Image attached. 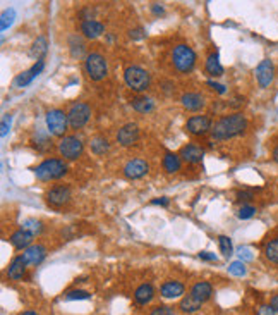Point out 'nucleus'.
<instances>
[{"label":"nucleus","mask_w":278,"mask_h":315,"mask_svg":"<svg viewBox=\"0 0 278 315\" xmlns=\"http://www.w3.org/2000/svg\"><path fill=\"white\" fill-rule=\"evenodd\" d=\"M246 128L247 119L240 112H237V114L221 117L218 122H215V126L211 128V134H213L215 140H229L242 134Z\"/></svg>","instance_id":"1"},{"label":"nucleus","mask_w":278,"mask_h":315,"mask_svg":"<svg viewBox=\"0 0 278 315\" xmlns=\"http://www.w3.org/2000/svg\"><path fill=\"white\" fill-rule=\"evenodd\" d=\"M67 172V164L59 159H46L35 169V174L40 181H54L60 179Z\"/></svg>","instance_id":"2"},{"label":"nucleus","mask_w":278,"mask_h":315,"mask_svg":"<svg viewBox=\"0 0 278 315\" xmlns=\"http://www.w3.org/2000/svg\"><path fill=\"white\" fill-rule=\"evenodd\" d=\"M172 62L175 65L177 71H181V73L192 71V68H194V64H196L194 50L187 45H177L172 52Z\"/></svg>","instance_id":"3"},{"label":"nucleus","mask_w":278,"mask_h":315,"mask_svg":"<svg viewBox=\"0 0 278 315\" xmlns=\"http://www.w3.org/2000/svg\"><path fill=\"white\" fill-rule=\"evenodd\" d=\"M124 79L127 83V86L134 92H144L148 90L149 86V74L148 71H144L143 68H138V65H131L124 71Z\"/></svg>","instance_id":"4"},{"label":"nucleus","mask_w":278,"mask_h":315,"mask_svg":"<svg viewBox=\"0 0 278 315\" xmlns=\"http://www.w3.org/2000/svg\"><path fill=\"white\" fill-rule=\"evenodd\" d=\"M84 69H86L88 76L91 78L93 81H102V79L108 74L107 60L102 54H98V52H93V54L88 55L86 60H84Z\"/></svg>","instance_id":"5"},{"label":"nucleus","mask_w":278,"mask_h":315,"mask_svg":"<svg viewBox=\"0 0 278 315\" xmlns=\"http://www.w3.org/2000/svg\"><path fill=\"white\" fill-rule=\"evenodd\" d=\"M89 117H91V109H89L88 103L76 102L70 105L67 119H69V126L72 129H81L83 126L89 121Z\"/></svg>","instance_id":"6"},{"label":"nucleus","mask_w":278,"mask_h":315,"mask_svg":"<svg viewBox=\"0 0 278 315\" xmlns=\"http://www.w3.org/2000/svg\"><path fill=\"white\" fill-rule=\"evenodd\" d=\"M83 142L78 136H64L59 142V152L67 161H76L83 153Z\"/></svg>","instance_id":"7"},{"label":"nucleus","mask_w":278,"mask_h":315,"mask_svg":"<svg viewBox=\"0 0 278 315\" xmlns=\"http://www.w3.org/2000/svg\"><path fill=\"white\" fill-rule=\"evenodd\" d=\"M67 114H64V110L54 109L46 114V128H48L50 134L54 136H64V133L67 131Z\"/></svg>","instance_id":"8"},{"label":"nucleus","mask_w":278,"mask_h":315,"mask_svg":"<svg viewBox=\"0 0 278 315\" xmlns=\"http://www.w3.org/2000/svg\"><path fill=\"white\" fill-rule=\"evenodd\" d=\"M273 78H275V65H273V62L270 59L261 60L256 68V79H258L259 86L268 88L271 84Z\"/></svg>","instance_id":"9"},{"label":"nucleus","mask_w":278,"mask_h":315,"mask_svg":"<svg viewBox=\"0 0 278 315\" xmlns=\"http://www.w3.org/2000/svg\"><path fill=\"white\" fill-rule=\"evenodd\" d=\"M211 119L208 116H192L186 124V129L194 136H203L211 131Z\"/></svg>","instance_id":"10"},{"label":"nucleus","mask_w":278,"mask_h":315,"mask_svg":"<svg viewBox=\"0 0 278 315\" xmlns=\"http://www.w3.org/2000/svg\"><path fill=\"white\" fill-rule=\"evenodd\" d=\"M149 171L148 162L143 161V159H133L125 164L124 167V176L129 177V179H139V177L146 176Z\"/></svg>","instance_id":"11"},{"label":"nucleus","mask_w":278,"mask_h":315,"mask_svg":"<svg viewBox=\"0 0 278 315\" xmlns=\"http://www.w3.org/2000/svg\"><path fill=\"white\" fill-rule=\"evenodd\" d=\"M138 138H139V128L134 122H129V124L122 126L119 129V133H117V142H119L122 147H131V145H134L138 142Z\"/></svg>","instance_id":"12"},{"label":"nucleus","mask_w":278,"mask_h":315,"mask_svg":"<svg viewBox=\"0 0 278 315\" xmlns=\"http://www.w3.org/2000/svg\"><path fill=\"white\" fill-rule=\"evenodd\" d=\"M69 200H70V190L67 186H54L46 193V201L52 207H62L65 204H69Z\"/></svg>","instance_id":"13"},{"label":"nucleus","mask_w":278,"mask_h":315,"mask_svg":"<svg viewBox=\"0 0 278 315\" xmlns=\"http://www.w3.org/2000/svg\"><path fill=\"white\" fill-rule=\"evenodd\" d=\"M45 257H46V248L43 244H31L22 253V258L26 260L28 265H38L45 260Z\"/></svg>","instance_id":"14"},{"label":"nucleus","mask_w":278,"mask_h":315,"mask_svg":"<svg viewBox=\"0 0 278 315\" xmlns=\"http://www.w3.org/2000/svg\"><path fill=\"white\" fill-rule=\"evenodd\" d=\"M179 157L182 159V161H186L187 164H199L203 161V157H205V150L201 147H197V145H186V147L181 148V152H179Z\"/></svg>","instance_id":"15"},{"label":"nucleus","mask_w":278,"mask_h":315,"mask_svg":"<svg viewBox=\"0 0 278 315\" xmlns=\"http://www.w3.org/2000/svg\"><path fill=\"white\" fill-rule=\"evenodd\" d=\"M43 68H45V62H43V60H38V62L33 65L31 69H28V71H24L22 74H19V76H17L16 79H14V84H16V86H19V88L28 86V84H30L33 79H35L41 71H43Z\"/></svg>","instance_id":"16"},{"label":"nucleus","mask_w":278,"mask_h":315,"mask_svg":"<svg viewBox=\"0 0 278 315\" xmlns=\"http://www.w3.org/2000/svg\"><path fill=\"white\" fill-rule=\"evenodd\" d=\"M189 295L192 298H196L199 303H205V302H208L211 298V295H213V286L210 283H206V281H201V283H196L192 286Z\"/></svg>","instance_id":"17"},{"label":"nucleus","mask_w":278,"mask_h":315,"mask_svg":"<svg viewBox=\"0 0 278 315\" xmlns=\"http://www.w3.org/2000/svg\"><path fill=\"white\" fill-rule=\"evenodd\" d=\"M81 33L86 38H91L95 40L98 36H102L105 33V26L102 25L100 21H95V19H86L81 22Z\"/></svg>","instance_id":"18"},{"label":"nucleus","mask_w":278,"mask_h":315,"mask_svg":"<svg viewBox=\"0 0 278 315\" xmlns=\"http://www.w3.org/2000/svg\"><path fill=\"white\" fill-rule=\"evenodd\" d=\"M160 293H162L163 298L173 300L186 293V288H184V284L179 283V281H167V283H163V286L160 288Z\"/></svg>","instance_id":"19"},{"label":"nucleus","mask_w":278,"mask_h":315,"mask_svg":"<svg viewBox=\"0 0 278 315\" xmlns=\"http://www.w3.org/2000/svg\"><path fill=\"white\" fill-rule=\"evenodd\" d=\"M181 102L187 110H192V112L201 110L203 107H205V98H203V95H199V93H192V92L184 93Z\"/></svg>","instance_id":"20"},{"label":"nucleus","mask_w":278,"mask_h":315,"mask_svg":"<svg viewBox=\"0 0 278 315\" xmlns=\"http://www.w3.org/2000/svg\"><path fill=\"white\" fill-rule=\"evenodd\" d=\"M26 260L22 258V255L19 257H16L14 260L11 262V265H9V271H7V276H9V279H12V281H19L22 276H24V272H26Z\"/></svg>","instance_id":"21"},{"label":"nucleus","mask_w":278,"mask_h":315,"mask_svg":"<svg viewBox=\"0 0 278 315\" xmlns=\"http://www.w3.org/2000/svg\"><path fill=\"white\" fill-rule=\"evenodd\" d=\"M33 238H35V236H33L31 233L24 231V229H19V231L12 233L11 243H12L14 248H17V250H22V248H30Z\"/></svg>","instance_id":"22"},{"label":"nucleus","mask_w":278,"mask_h":315,"mask_svg":"<svg viewBox=\"0 0 278 315\" xmlns=\"http://www.w3.org/2000/svg\"><path fill=\"white\" fill-rule=\"evenodd\" d=\"M155 289L151 284H141L138 289L134 291V300L138 305H146L153 300Z\"/></svg>","instance_id":"23"},{"label":"nucleus","mask_w":278,"mask_h":315,"mask_svg":"<svg viewBox=\"0 0 278 315\" xmlns=\"http://www.w3.org/2000/svg\"><path fill=\"white\" fill-rule=\"evenodd\" d=\"M46 50H48V41H46L45 36H38L36 41L31 47L30 55H31L33 59H36V62H38V60L43 59V55L46 54Z\"/></svg>","instance_id":"24"},{"label":"nucleus","mask_w":278,"mask_h":315,"mask_svg":"<svg viewBox=\"0 0 278 315\" xmlns=\"http://www.w3.org/2000/svg\"><path fill=\"white\" fill-rule=\"evenodd\" d=\"M163 169L168 174H173L177 171H181V157L172 152H167L163 157Z\"/></svg>","instance_id":"25"},{"label":"nucleus","mask_w":278,"mask_h":315,"mask_svg":"<svg viewBox=\"0 0 278 315\" xmlns=\"http://www.w3.org/2000/svg\"><path fill=\"white\" fill-rule=\"evenodd\" d=\"M133 109L141 112V114H146V112H151L155 109V102L149 97H138L133 100Z\"/></svg>","instance_id":"26"},{"label":"nucleus","mask_w":278,"mask_h":315,"mask_svg":"<svg viewBox=\"0 0 278 315\" xmlns=\"http://www.w3.org/2000/svg\"><path fill=\"white\" fill-rule=\"evenodd\" d=\"M201 305L203 303L197 302L196 298H192L191 295H186L181 300V303H179V308H181L184 313H194V312H197V310L201 308Z\"/></svg>","instance_id":"27"},{"label":"nucleus","mask_w":278,"mask_h":315,"mask_svg":"<svg viewBox=\"0 0 278 315\" xmlns=\"http://www.w3.org/2000/svg\"><path fill=\"white\" fill-rule=\"evenodd\" d=\"M206 71L210 74H213V76H221V74H223V65L220 64L218 54L208 55V59H206Z\"/></svg>","instance_id":"28"},{"label":"nucleus","mask_w":278,"mask_h":315,"mask_svg":"<svg viewBox=\"0 0 278 315\" xmlns=\"http://www.w3.org/2000/svg\"><path fill=\"white\" fill-rule=\"evenodd\" d=\"M89 147H91V152L96 153V155H103L105 152H108V148H110V145H108L107 138H103V136H96V138L91 140V143H89Z\"/></svg>","instance_id":"29"},{"label":"nucleus","mask_w":278,"mask_h":315,"mask_svg":"<svg viewBox=\"0 0 278 315\" xmlns=\"http://www.w3.org/2000/svg\"><path fill=\"white\" fill-rule=\"evenodd\" d=\"M265 255L270 262L278 265V238H273L266 243L265 246Z\"/></svg>","instance_id":"30"},{"label":"nucleus","mask_w":278,"mask_h":315,"mask_svg":"<svg viewBox=\"0 0 278 315\" xmlns=\"http://www.w3.org/2000/svg\"><path fill=\"white\" fill-rule=\"evenodd\" d=\"M21 229H24V231L31 233L33 236H36V234H40L41 231H43V224H41L40 220H36V219H28V220L22 222Z\"/></svg>","instance_id":"31"},{"label":"nucleus","mask_w":278,"mask_h":315,"mask_svg":"<svg viewBox=\"0 0 278 315\" xmlns=\"http://www.w3.org/2000/svg\"><path fill=\"white\" fill-rule=\"evenodd\" d=\"M14 19H16V11H14V9H7V11H4L2 19H0V30L6 31L7 28H11Z\"/></svg>","instance_id":"32"},{"label":"nucleus","mask_w":278,"mask_h":315,"mask_svg":"<svg viewBox=\"0 0 278 315\" xmlns=\"http://www.w3.org/2000/svg\"><path fill=\"white\" fill-rule=\"evenodd\" d=\"M218 244H220V252L223 253L225 257H230L234 252V246H232V239L229 236H218Z\"/></svg>","instance_id":"33"},{"label":"nucleus","mask_w":278,"mask_h":315,"mask_svg":"<svg viewBox=\"0 0 278 315\" xmlns=\"http://www.w3.org/2000/svg\"><path fill=\"white\" fill-rule=\"evenodd\" d=\"M229 272L235 277H242L246 276V265H244L242 260H237V262H232V264L229 265Z\"/></svg>","instance_id":"34"},{"label":"nucleus","mask_w":278,"mask_h":315,"mask_svg":"<svg viewBox=\"0 0 278 315\" xmlns=\"http://www.w3.org/2000/svg\"><path fill=\"white\" fill-rule=\"evenodd\" d=\"M89 298H91V295L83 289H72L65 293V300H89Z\"/></svg>","instance_id":"35"},{"label":"nucleus","mask_w":278,"mask_h":315,"mask_svg":"<svg viewBox=\"0 0 278 315\" xmlns=\"http://www.w3.org/2000/svg\"><path fill=\"white\" fill-rule=\"evenodd\" d=\"M254 214H256V209H254V207H251V205H242V207L239 209V212H237V217H239V219H251Z\"/></svg>","instance_id":"36"},{"label":"nucleus","mask_w":278,"mask_h":315,"mask_svg":"<svg viewBox=\"0 0 278 315\" xmlns=\"http://www.w3.org/2000/svg\"><path fill=\"white\" fill-rule=\"evenodd\" d=\"M149 315H175L172 307H167V305H162V307H157L151 310V313Z\"/></svg>","instance_id":"37"},{"label":"nucleus","mask_w":278,"mask_h":315,"mask_svg":"<svg viewBox=\"0 0 278 315\" xmlns=\"http://www.w3.org/2000/svg\"><path fill=\"white\" fill-rule=\"evenodd\" d=\"M239 257H240V260H252L254 255H252V250L251 248H247V246H240L239 248Z\"/></svg>","instance_id":"38"},{"label":"nucleus","mask_w":278,"mask_h":315,"mask_svg":"<svg viewBox=\"0 0 278 315\" xmlns=\"http://www.w3.org/2000/svg\"><path fill=\"white\" fill-rule=\"evenodd\" d=\"M11 122H12L11 116H4V119H2V131H0V134H2V136H7L9 129H11Z\"/></svg>","instance_id":"39"},{"label":"nucleus","mask_w":278,"mask_h":315,"mask_svg":"<svg viewBox=\"0 0 278 315\" xmlns=\"http://www.w3.org/2000/svg\"><path fill=\"white\" fill-rule=\"evenodd\" d=\"M256 315H276V312L271 308V305H261V307L258 308Z\"/></svg>","instance_id":"40"},{"label":"nucleus","mask_w":278,"mask_h":315,"mask_svg":"<svg viewBox=\"0 0 278 315\" xmlns=\"http://www.w3.org/2000/svg\"><path fill=\"white\" fill-rule=\"evenodd\" d=\"M208 86H211L213 90H216L220 93V95H223V93H227V88H225V84H220V83H215L213 79H208Z\"/></svg>","instance_id":"41"},{"label":"nucleus","mask_w":278,"mask_h":315,"mask_svg":"<svg viewBox=\"0 0 278 315\" xmlns=\"http://www.w3.org/2000/svg\"><path fill=\"white\" fill-rule=\"evenodd\" d=\"M144 36H146V33L143 28H138V30L131 31V38H134V40H141V38H144Z\"/></svg>","instance_id":"42"},{"label":"nucleus","mask_w":278,"mask_h":315,"mask_svg":"<svg viewBox=\"0 0 278 315\" xmlns=\"http://www.w3.org/2000/svg\"><path fill=\"white\" fill-rule=\"evenodd\" d=\"M199 258H203V260H216V255L215 253H210V252H201L199 253Z\"/></svg>","instance_id":"43"},{"label":"nucleus","mask_w":278,"mask_h":315,"mask_svg":"<svg viewBox=\"0 0 278 315\" xmlns=\"http://www.w3.org/2000/svg\"><path fill=\"white\" fill-rule=\"evenodd\" d=\"M237 196H239V200H240V201H249V200L252 198V195H251V193H247V191H239Z\"/></svg>","instance_id":"44"},{"label":"nucleus","mask_w":278,"mask_h":315,"mask_svg":"<svg viewBox=\"0 0 278 315\" xmlns=\"http://www.w3.org/2000/svg\"><path fill=\"white\" fill-rule=\"evenodd\" d=\"M151 204H153V205H163V207H167V205H168V198H165V196H163V198H157V200H153Z\"/></svg>","instance_id":"45"},{"label":"nucleus","mask_w":278,"mask_h":315,"mask_svg":"<svg viewBox=\"0 0 278 315\" xmlns=\"http://www.w3.org/2000/svg\"><path fill=\"white\" fill-rule=\"evenodd\" d=\"M270 305H271V308L275 310V312L278 313V295L273 296V298H271V302H270Z\"/></svg>","instance_id":"46"},{"label":"nucleus","mask_w":278,"mask_h":315,"mask_svg":"<svg viewBox=\"0 0 278 315\" xmlns=\"http://www.w3.org/2000/svg\"><path fill=\"white\" fill-rule=\"evenodd\" d=\"M153 12L155 14H163V7L158 6V4H153Z\"/></svg>","instance_id":"47"},{"label":"nucleus","mask_w":278,"mask_h":315,"mask_svg":"<svg viewBox=\"0 0 278 315\" xmlns=\"http://www.w3.org/2000/svg\"><path fill=\"white\" fill-rule=\"evenodd\" d=\"M273 161L278 164V145L275 147V150H273Z\"/></svg>","instance_id":"48"},{"label":"nucleus","mask_w":278,"mask_h":315,"mask_svg":"<svg viewBox=\"0 0 278 315\" xmlns=\"http://www.w3.org/2000/svg\"><path fill=\"white\" fill-rule=\"evenodd\" d=\"M21 315H38V313H36V312H22Z\"/></svg>","instance_id":"49"}]
</instances>
